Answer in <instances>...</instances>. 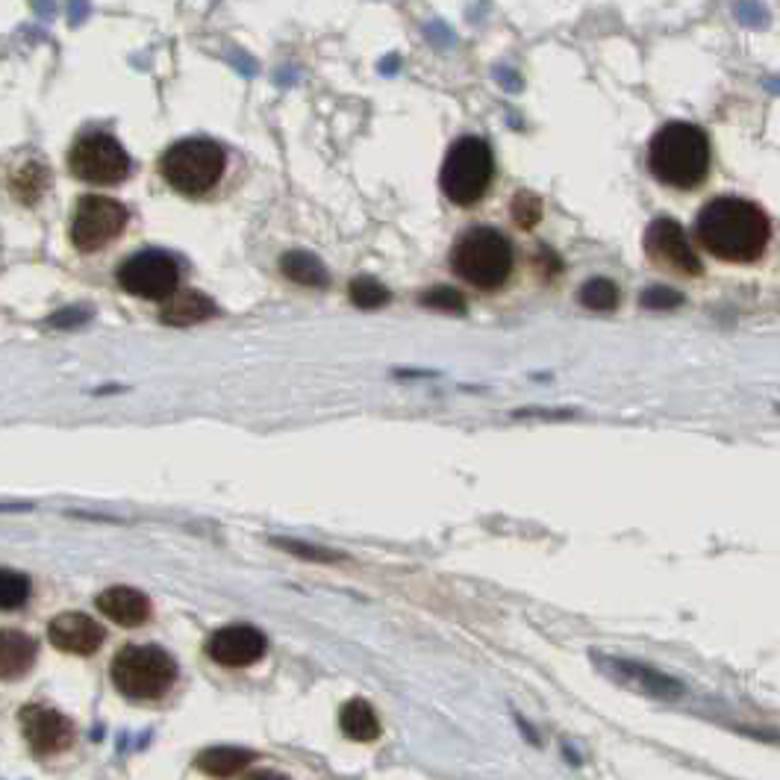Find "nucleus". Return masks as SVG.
I'll return each instance as SVG.
<instances>
[{
	"mask_svg": "<svg viewBox=\"0 0 780 780\" xmlns=\"http://www.w3.org/2000/svg\"><path fill=\"white\" fill-rule=\"evenodd\" d=\"M695 233L707 254L721 263H754L769 245V216L742 198H716L704 204Z\"/></svg>",
	"mask_w": 780,
	"mask_h": 780,
	"instance_id": "f257e3e1",
	"label": "nucleus"
},
{
	"mask_svg": "<svg viewBox=\"0 0 780 780\" xmlns=\"http://www.w3.org/2000/svg\"><path fill=\"white\" fill-rule=\"evenodd\" d=\"M648 169L672 188H698L710 174V138L702 127L672 121L654 133Z\"/></svg>",
	"mask_w": 780,
	"mask_h": 780,
	"instance_id": "f03ea898",
	"label": "nucleus"
},
{
	"mask_svg": "<svg viewBox=\"0 0 780 780\" xmlns=\"http://www.w3.org/2000/svg\"><path fill=\"white\" fill-rule=\"evenodd\" d=\"M451 268L454 275L475 289L492 292L504 287L513 271V247L498 230L472 228L456 239L451 251Z\"/></svg>",
	"mask_w": 780,
	"mask_h": 780,
	"instance_id": "7ed1b4c3",
	"label": "nucleus"
},
{
	"mask_svg": "<svg viewBox=\"0 0 780 780\" xmlns=\"http://www.w3.org/2000/svg\"><path fill=\"white\" fill-rule=\"evenodd\" d=\"M224 166H228V157L212 138L174 142L159 159V171H162L166 183L186 198H200V195L212 192L224 174Z\"/></svg>",
	"mask_w": 780,
	"mask_h": 780,
	"instance_id": "20e7f679",
	"label": "nucleus"
},
{
	"mask_svg": "<svg viewBox=\"0 0 780 780\" xmlns=\"http://www.w3.org/2000/svg\"><path fill=\"white\" fill-rule=\"evenodd\" d=\"M178 681V662L157 645H127L112 660V683L133 702H157Z\"/></svg>",
	"mask_w": 780,
	"mask_h": 780,
	"instance_id": "39448f33",
	"label": "nucleus"
},
{
	"mask_svg": "<svg viewBox=\"0 0 780 780\" xmlns=\"http://www.w3.org/2000/svg\"><path fill=\"white\" fill-rule=\"evenodd\" d=\"M495 178V157L492 148L480 136L456 138L448 157L442 162V192L448 200H454L456 207H475L477 200H484Z\"/></svg>",
	"mask_w": 780,
	"mask_h": 780,
	"instance_id": "423d86ee",
	"label": "nucleus"
},
{
	"mask_svg": "<svg viewBox=\"0 0 780 780\" xmlns=\"http://www.w3.org/2000/svg\"><path fill=\"white\" fill-rule=\"evenodd\" d=\"M69 166L74 178L92 186H115L130 174L127 150L121 148L119 138L109 133H86L74 142L69 154Z\"/></svg>",
	"mask_w": 780,
	"mask_h": 780,
	"instance_id": "0eeeda50",
	"label": "nucleus"
},
{
	"mask_svg": "<svg viewBox=\"0 0 780 780\" xmlns=\"http://www.w3.org/2000/svg\"><path fill=\"white\" fill-rule=\"evenodd\" d=\"M127 228V209L107 195H86L80 198L74 218H71V242L83 254H95L100 247L124 233Z\"/></svg>",
	"mask_w": 780,
	"mask_h": 780,
	"instance_id": "6e6552de",
	"label": "nucleus"
},
{
	"mask_svg": "<svg viewBox=\"0 0 780 780\" xmlns=\"http://www.w3.org/2000/svg\"><path fill=\"white\" fill-rule=\"evenodd\" d=\"M180 280V268L174 257L162 251H142L121 263L119 283L124 292L148 301H169Z\"/></svg>",
	"mask_w": 780,
	"mask_h": 780,
	"instance_id": "1a4fd4ad",
	"label": "nucleus"
},
{
	"mask_svg": "<svg viewBox=\"0 0 780 780\" xmlns=\"http://www.w3.org/2000/svg\"><path fill=\"white\" fill-rule=\"evenodd\" d=\"M645 254L654 266L669 268L678 275H702V259L695 257L686 230L674 218H657L645 230Z\"/></svg>",
	"mask_w": 780,
	"mask_h": 780,
	"instance_id": "9d476101",
	"label": "nucleus"
},
{
	"mask_svg": "<svg viewBox=\"0 0 780 780\" xmlns=\"http://www.w3.org/2000/svg\"><path fill=\"white\" fill-rule=\"evenodd\" d=\"M21 731H24V740L31 745V751L36 757H53V754H62L65 748H71L74 742V728L71 721L62 716V712L50 710V707H41V704H31L24 707L19 716Z\"/></svg>",
	"mask_w": 780,
	"mask_h": 780,
	"instance_id": "9b49d317",
	"label": "nucleus"
},
{
	"mask_svg": "<svg viewBox=\"0 0 780 780\" xmlns=\"http://www.w3.org/2000/svg\"><path fill=\"white\" fill-rule=\"evenodd\" d=\"M268 648L266 633L251 624H230L209 636L207 654L224 669H242L257 662Z\"/></svg>",
	"mask_w": 780,
	"mask_h": 780,
	"instance_id": "f8f14e48",
	"label": "nucleus"
},
{
	"mask_svg": "<svg viewBox=\"0 0 780 780\" xmlns=\"http://www.w3.org/2000/svg\"><path fill=\"white\" fill-rule=\"evenodd\" d=\"M48 639L53 643V648H60L65 654H77V657H86V654H95L107 639V633L100 627L95 619H89L86 612H62L57 616L48 627Z\"/></svg>",
	"mask_w": 780,
	"mask_h": 780,
	"instance_id": "ddd939ff",
	"label": "nucleus"
},
{
	"mask_svg": "<svg viewBox=\"0 0 780 780\" xmlns=\"http://www.w3.org/2000/svg\"><path fill=\"white\" fill-rule=\"evenodd\" d=\"M98 610L121 627H138L150 619L148 595L133 586H112L98 595Z\"/></svg>",
	"mask_w": 780,
	"mask_h": 780,
	"instance_id": "4468645a",
	"label": "nucleus"
},
{
	"mask_svg": "<svg viewBox=\"0 0 780 780\" xmlns=\"http://www.w3.org/2000/svg\"><path fill=\"white\" fill-rule=\"evenodd\" d=\"M39 657V643L21 631H0V681H19Z\"/></svg>",
	"mask_w": 780,
	"mask_h": 780,
	"instance_id": "2eb2a0df",
	"label": "nucleus"
},
{
	"mask_svg": "<svg viewBox=\"0 0 780 780\" xmlns=\"http://www.w3.org/2000/svg\"><path fill=\"white\" fill-rule=\"evenodd\" d=\"M209 316H216V306L207 295L200 292H180V295H171L162 306L159 318L171 327H192L207 321Z\"/></svg>",
	"mask_w": 780,
	"mask_h": 780,
	"instance_id": "dca6fc26",
	"label": "nucleus"
},
{
	"mask_svg": "<svg viewBox=\"0 0 780 780\" xmlns=\"http://www.w3.org/2000/svg\"><path fill=\"white\" fill-rule=\"evenodd\" d=\"M257 760V754L247 748H233V745H218V748L204 751L198 757V769L209 778L228 780L233 775H239L242 769H247L251 763Z\"/></svg>",
	"mask_w": 780,
	"mask_h": 780,
	"instance_id": "f3484780",
	"label": "nucleus"
},
{
	"mask_svg": "<svg viewBox=\"0 0 780 780\" xmlns=\"http://www.w3.org/2000/svg\"><path fill=\"white\" fill-rule=\"evenodd\" d=\"M339 728L348 740L354 742H375L380 736V721H377L375 707L363 698H351L339 712Z\"/></svg>",
	"mask_w": 780,
	"mask_h": 780,
	"instance_id": "a211bd4d",
	"label": "nucleus"
},
{
	"mask_svg": "<svg viewBox=\"0 0 780 780\" xmlns=\"http://www.w3.org/2000/svg\"><path fill=\"white\" fill-rule=\"evenodd\" d=\"M616 666V672L624 674V681L633 683V686H639L643 692L648 695H657V698H678L681 695V683L672 681V678H666L662 672L651 669V666H639V662H612Z\"/></svg>",
	"mask_w": 780,
	"mask_h": 780,
	"instance_id": "6ab92c4d",
	"label": "nucleus"
},
{
	"mask_svg": "<svg viewBox=\"0 0 780 780\" xmlns=\"http://www.w3.org/2000/svg\"><path fill=\"white\" fill-rule=\"evenodd\" d=\"M280 271L297 283V287L309 289H325L327 287V268L316 254H306V251H289L287 257L280 259Z\"/></svg>",
	"mask_w": 780,
	"mask_h": 780,
	"instance_id": "aec40b11",
	"label": "nucleus"
},
{
	"mask_svg": "<svg viewBox=\"0 0 780 780\" xmlns=\"http://www.w3.org/2000/svg\"><path fill=\"white\" fill-rule=\"evenodd\" d=\"M577 301L586 309H595V313H610L619 304V289H616L610 277H593V280H586L581 287Z\"/></svg>",
	"mask_w": 780,
	"mask_h": 780,
	"instance_id": "412c9836",
	"label": "nucleus"
},
{
	"mask_svg": "<svg viewBox=\"0 0 780 780\" xmlns=\"http://www.w3.org/2000/svg\"><path fill=\"white\" fill-rule=\"evenodd\" d=\"M31 577L12 569H0V610H19L31 598Z\"/></svg>",
	"mask_w": 780,
	"mask_h": 780,
	"instance_id": "4be33fe9",
	"label": "nucleus"
},
{
	"mask_svg": "<svg viewBox=\"0 0 780 780\" xmlns=\"http://www.w3.org/2000/svg\"><path fill=\"white\" fill-rule=\"evenodd\" d=\"M351 301H354L359 309H377V306H386L389 304V289L380 283V280H375V277H356V280H351Z\"/></svg>",
	"mask_w": 780,
	"mask_h": 780,
	"instance_id": "5701e85b",
	"label": "nucleus"
},
{
	"mask_svg": "<svg viewBox=\"0 0 780 780\" xmlns=\"http://www.w3.org/2000/svg\"><path fill=\"white\" fill-rule=\"evenodd\" d=\"M12 188H15V195H19L21 200L33 204V200L39 198L41 192L48 188V171H41L39 166H24V169L12 178Z\"/></svg>",
	"mask_w": 780,
	"mask_h": 780,
	"instance_id": "b1692460",
	"label": "nucleus"
},
{
	"mask_svg": "<svg viewBox=\"0 0 780 780\" xmlns=\"http://www.w3.org/2000/svg\"><path fill=\"white\" fill-rule=\"evenodd\" d=\"M422 304L430 306V309H439V313H451V316H463L465 313L463 295L451 287H434L430 292L422 295Z\"/></svg>",
	"mask_w": 780,
	"mask_h": 780,
	"instance_id": "393cba45",
	"label": "nucleus"
},
{
	"mask_svg": "<svg viewBox=\"0 0 780 780\" xmlns=\"http://www.w3.org/2000/svg\"><path fill=\"white\" fill-rule=\"evenodd\" d=\"M513 218L515 224L524 230H531L539 224V218H543V200L536 198L534 192H519L513 198Z\"/></svg>",
	"mask_w": 780,
	"mask_h": 780,
	"instance_id": "a878e982",
	"label": "nucleus"
},
{
	"mask_svg": "<svg viewBox=\"0 0 780 780\" xmlns=\"http://www.w3.org/2000/svg\"><path fill=\"white\" fill-rule=\"evenodd\" d=\"M277 548H283L287 553H295L301 560H313V563H339L342 557L327 548H318V545H306V543H292V539H275Z\"/></svg>",
	"mask_w": 780,
	"mask_h": 780,
	"instance_id": "bb28decb",
	"label": "nucleus"
},
{
	"mask_svg": "<svg viewBox=\"0 0 780 780\" xmlns=\"http://www.w3.org/2000/svg\"><path fill=\"white\" fill-rule=\"evenodd\" d=\"M639 304L645 309H674V306L683 304V295L672 287H651L639 295Z\"/></svg>",
	"mask_w": 780,
	"mask_h": 780,
	"instance_id": "cd10ccee",
	"label": "nucleus"
},
{
	"mask_svg": "<svg viewBox=\"0 0 780 780\" xmlns=\"http://www.w3.org/2000/svg\"><path fill=\"white\" fill-rule=\"evenodd\" d=\"M740 15H745L748 24H760V19H766V12H763L760 7H748V3H742Z\"/></svg>",
	"mask_w": 780,
	"mask_h": 780,
	"instance_id": "c85d7f7f",
	"label": "nucleus"
},
{
	"mask_svg": "<svg viewBox=\"0 0 780 780\" xmlns=\"http://www.w3.org/2000/svg\"><path fill=\"white\" fill-rule=\"evenodd\" d=\"M495 77L501 80V83H507V86H510L513 92L519 89V86H522V83H519V77H515V74L510 69H498V71H495Z\"/></svg>",
	"mask_w": 780,
	"mask_h": 780,
	"instance_id": "c756f323",
	"label": "nucleus"
},
{
	"mask_svg": "<svg viewBox=\"0 0 780 780\" xmlns=\"http://www.w3.org/2000/svg\"><path fill=\"white\" fill-rule=\"evenodd\" d=\"M247 780H289L287 775H277V771H257V775H251Z\"/></svg>",
	"mask_w": 780,
	"mask_h": 780,
	"instance_id": "7c9ffc66",
	"label": "nucleus"
},
{
	"mask_svg": "<svg viewBox=\"0 0 780 780\" xmlns=\"http://www.w3.org/2000/svg\"><path fill=\"white\" fill-rule=\"evenodd\" d=\"M766 89H775V95H780V77L766 80Z\"/></svg>",
	"mask_w": 780,
	"mask_h": 780,
	"instance_id": "2f4dec72",
	"label": "nucleus"
}]
</instances>
